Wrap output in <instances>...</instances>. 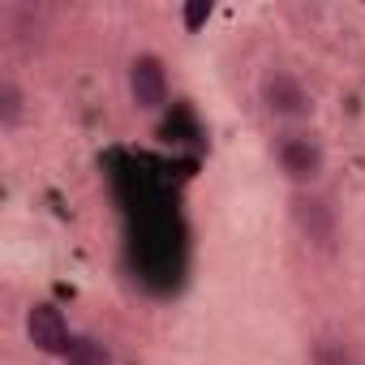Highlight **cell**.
Returning a JSON list of instances; mask_svg holds the SVG:
<instances>
[{
	"label": "cell",
	"mask_w": 365,
	"mask_h": 365,
	"mask_svg": "<svg viewBox=\"0 0 365 365\" xmlns=\"http://www.w3.org/2000/svg\"><path fill=\"white\" fill-rule=\"evenodd\" d=\"M262 103H267V112L279 116V120H301V116L314 112L309 91H305L301 78H292L288 69H271V73L262 78Z\"/></svg>",
	"instance_id": "6da1fadb"
},
{
	"label": "cell",
	"mask_w": 365,
	"mask_h": 365,
	"mask_svg": "<svg viewBox=\"0 0 365 365\" xmlns=\"http://www.w3.org/2000/svg\"><path fill=\"white\" fill-rule=\"evenodd\" d=\"M129 95L142 112H159L168 103V69H163L159 56L142 52V56L129 61Z\"/></svg>",
	"instance_id": "7a4b0ae2"
},
{
	"label": "cell",
	"mask_w": 365,
	"mask_h": 365,
	"mask_svg": "<svg viewBox=\"0 0 365 365\" xmlns=\"http://www.w3.org/2000/svg\"><path fill=\"white\" fill-rule=\"evenodd\" d=\"M275 159L284 168L288 180H297V185H309V180H318L322 172V146L305 133H284L279 146H275Z\"/></svg>",
	"instance_id": "3957f363"
},
{
	"label": "cell",
	"mask_w": 365,
	"mask_h": 365,
	"mask_svg": "<svg viewBox=\"0 0 365 365\" xmlns=\"http://www.w3.org/2000/svg\"><path fill=\"white\" fill-rule=\"evenodd\" d=\"M26 335H31V344H35L39 352H48V356H65V348L73 344L65 314H61L56 305H48V301L31 305V314H26Z\"/></svg>",
	"instance_id": "277c9868"
},
{
	"label": "cell",
	"mask_w": 365,
	"mask_h": 365,
	"mask_svg": "<svg viewBox=\"0 0 365 365\" xmlns=\"http://www.w3.org/2000/svg\"><path fill=\"white\" fill-rule=\"evenodd\" d=\"M292 211H297V224H301V232H305L314 245H331V237H335V215H331V207H327L322 198H309V194H301V198L292 202Z\"/></svg>",
	"instance_id": "5b68a950"
},
{
	"label": "cell",
	"mask_w": 365,
	"mask_h": 365,
	"mask_svg": "<svg viewBox=\"0 0 365 365\" xmlns=\"http://www.w3.org/2000/svg\"><path fill=\"white\" fill-rule=\"evenodd\" d=\"M61 361L65 365H112V352L99 339H91V335H73V344L65 348Z\"/></svg>",
	"instance_id": "8992f818"
},
{
	"label": "cell",
	"mask_w": 365,
	"mask_h": 365,
	"mask_svg": "<svg viewBox=\"0 0 365 365\" xmlns=\"http://www.w3.org/2000/svg\"><path fill=\"white\" fill-rule=\"evenodd\" d=\"M22 120V91L14 82H0V125L14 129Z\"/></svg>",
	"instance_id": "52a82bcc"
},
{
	"label": "cell",
	"mask_w": 365,
	"mask_h": 365,
	"mask_svg": "<svg viewBox=\"0 0 365 365\" xmlns=\"http://www.w3.org/2000/svg\"><path fill=\"white\" fill-rule=\"evenodd\" d=\"M314 365H361V361H356L352 348H344V344H335V339H322L318 352H314Z\"/></svg>",
	"instance_id": "ba28073f"
},
{
	"label": "cell",
	"mask_w": 365,
	"mask_h": 365,
	"mask_svg": "<svg viewBox=\"0 0 365 365\" xmlns=\"http://www.w3.org/2000/svg\"><path fill=\"white\" fill-rule=\"evenodd\" d=\"M207 18H211V0H194V5L185 9V26H190V31H198Z\"/></svg>",
	"instance_id": "9c48e42d"
}]
</instances>
